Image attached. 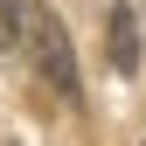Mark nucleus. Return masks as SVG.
<instances>
[{
	"label": "nucleus",
	"instance_id": "nucleus-3",
	"mask_svg": "<svg viewBox=\"0 0 146 146\" xmlns=\"http://www.w3.org/2000/svg\"><path fill=\"white\" fill-rule=\"evenodd\" d=\"M21 35H28V7L21 0H0V49H14Z\"/></svg>",
	"mask_w": 146,
	"mask_h": 146
},
{
	"label": "nucleus",
	"instance_id": "nucleus-2",
	"mask_svg": "<svg viewBox=\"0 0 146 146\" xmlns=\"http://www.w3.org/2000/svg\"><path fill=\"white\" fill-rule=\"evenodd\" d=\"M104 42H111V70H118V77H132V70H139V14L125 7V0L104 14Z\"/></svg>",
	"mask_w": 146,
	"mask_h": 146
},
{
	"label": "nucleus",
	"instance_id": "nucleus-1",
	"mask_svg": "<svg viewBox=\"0 0 146 146\" xmlns=\"http://www.w3.org/2000/svg\"><path fill=\"white\" fill-rule=\"evenodd\" d=\"M28 49H35V70H42L49 90H63V98H77V56H70V35L49 7H28Z\"/></svg>",
	"mask_w": 146,
	"mask_h": 146
}]
</instances>
